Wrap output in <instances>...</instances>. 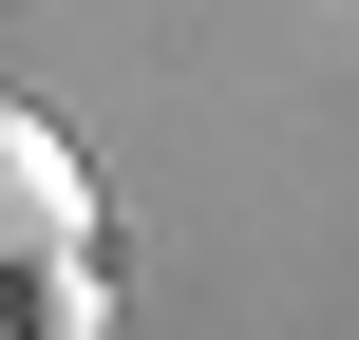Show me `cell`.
Wrapping results in <instances>:
<instances>
[{
	"mask_svg": "<svg viewBox=\"0 0 359 340\" xmlns=\"http://www.w3.org/2000/svg\"><path fill=\"white\" fill-rule=\"evenodd\" d=\"M76 227H95V170H76V151H57L19 95H0V284H38Z\"/></svg>",
	"mask_w": 359,
	"mask_h": 340,
	"instance_id": "cell-1",
	"label": "cell"
}]
</instances>
